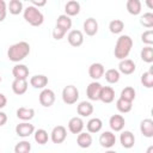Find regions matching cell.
Masks as SVG:
<instances>
[{"mask_svg": "<svg viewBox=\"0 0 153 153\" xmlns=\"http://www.w3.org/2000/svg\"><path fill=\"white\" fill-rule=\"evenodd\" d=\"M29 54H30V44L25 41H20L10 45L7 50V57L12 62H20Z\"/></svg>", "mask_w": 153, "mask_h": 153, "instance_id": "1", "label": "cell"}, {"mask_svg": "<svg viewBox=\"0 0 153 153\" xmlns=\"http://www.w3.org/2000/svg\"><path fill=\"white\" fill-rule=\"evenodd\" d=\"M131 48H133V39H131V37L128 36V35H121L117 38V41H116L115 49H114V55L120 61L124 60V59L128 57L129 53L131 51Z\"/></svg>", "mask_w": 153, "mask_h": 153, "instance_id": "2", "label": "cell"}, {"mask_svg": "<svg viewBox=\"0 0 153 153\" xmlns=\"http://www.w3.org/2000/svg\"><path fill=\"white\" fill-rule=\"evenodd\" d=\"M23 16H24V19L26 23H29L31 26H41L44 22V16L43 13L33 7V6H27L24 11H23Z\"/></svg>", "mask_w": 153, "mask_h": 153, "instance_id": "3", "label": "cell"}, {"mask_svg": "<svg viewBox=\"0 0 153 153\" xmlns=\"http://www.w3.org/2000/svg\"><path fill=\"white\" fill-rule=\"evenodd\" d=\"M79 99V90L74 85H67L62 90V100L67 105L75 104Z\"/></svg>", "mask_w": 153, "mask_h": 153, "instance_id": "4", "label": "cell"}, {"mask_svg": "<svg viewBox=\"0 0 153 153\" xmlns=\"http://www.w3.org/2000/svg\"><path fill=\"white\" fill-rule=\"evenodd\" d=\"M55 93L53 90L50 88H43L38 96V100H39V104L44 108H49L54 103H55Z\"/></svg>", "mask_w": 153, "mask_h": 153, "instance_id": "5", "label": "cell"}, {"mask_svg": "<svg viewBox=\"0 0 153 153\" xmlns=\"http://www.w3.org/2000/svg\"><path fill=\"white\" fill-rule=\"evenodd\" d=\"M67 137V129L63 126H56L50 133V140L54 143H62Z\"/></svg>", "mask_w": 153, "mask_h": 153, "instance_id": "6", "label": "cell"}, {"mask_svg": "<svg viewBox=\"0 0 153 153\" xmlns=\"http://www.w3.org/2000/svg\"><path fill=\"white\" fill-rule=\"evenodd\" d=\"M102 85L98 82V81H92L88 84L87 88H86V96L90 100H93V102H97L99 100V94H100V91H102Z\"/></svg>", "mask_w": 153, "mask_h": 153, "instance_id": "7", "label": "cell"}, {"mask_svg": "<svg viewBox=\"0 0 153 153\" xmlns=\"http://www.w3.org/2000/svg\"><path fill=\"white\" fill-rule=\"evenodd\" d=\"M35 133V126L30 122H22L16 126V134L20 137H29Z\"/></svg>", "mask_w": 153, "mask_h": 153, "instance_id": "8", "label": "cell"}, {"mask_svg": "<svg viewBox=\"0 0 153 153\" xmlns=\"http://www.w3.org/2000/svg\"><path fill=\"white\" fill-rule=\"evenodd\" d=\"M99 143L102 147L110 149L116 143V135L112 131H104L99 135Z\"/></svg>", "mask_w": 153, "mask_h": 153, "instance_id": "9", "label": "cell"}, {"mask_svg": "<svg viewBox=\"0 0 153 153\" xmlns=\"http://www.w3.org/2000/svg\"><path fill=\"white\" fill-rule=\"evenodd\" d=\"M67 39L72 47L78 48L84 43V33L80 30H71L67 35Z\"/></svg>", "mask_w": 153, "mask_h": 153, "instance_id": "10", "label": "cell"}, {"mask_svg": "<svg viewBox=\"0 0 153 153\" xmlns=\"http://www.w3.org/2000/svg\"><path fill=\"white\" fill-rule=\"evenodd\" d=\"M136 69V66H135V62L130 59H124V60H121L120 63H118V72L122 73V74H126V75H129L131 73H134Z\"/></svg>", "mask_w": 153, "mask_h": 153, "instance_id": "11", "label": "cell"}, {"mask_svg": "<svg viewBox=\"0 0 153 153\" xmlns=\"http://www.w3.org/2000/svg\"><path fill=\"white\" fill-rule=\"evenodd\" d=\"M85 127V123L82 121L81 117L79 116H75V117H72L69 121H68V130L72 133V134H80L82 131Z\"/></svg>", "mask_w": 153, "mask_h": 153, "instance_id": "12", "label": "cell"}, {"mask_svg": "<svg viewBox=\"0 0 153 153\" xmlns=\"http://www.w3.org/2000/svg\"><path fill=\"white\" fill-rule=\"evenodd\" d=\"M104 72H105V68L102 63L99 62H93L90 67H88V75L91 79H93L94 81L96 80H99L103 75H104Z\"/></svg>", "mask_w": 153, "mask_h": 153, "instance_id": "13", "label": "cell"}, {"mask_svg": "<svg viewBox=\"0 0 153 153\" xmlns=\"http://www.w3.org/2000/svg\"><path fill=\"white\" fill-rule=\"evenodd\" d=\"M120 142H121L122 147L129 149V148L134 147L135 136H134V134H133L130 130H124V131H122L121 135H120Z\"/></svg>", "mask_w": 153, "mask_h": 153, "instance_id": "14", "label": "cell"}, {"mask_svg": "<svg viewBox=\"0 0 153 153\" xmlns=\"http://www.w3.org/2000/svg\"><path fill=\"white\" fill-rule=\"evenodd\" d=\"M82 29H84V32L87 35V36H94L97 32H98V22L90 17L87 18L85 22H84V25H82Z\"/></svg>", "mask_w": 153, "mask_h": 153, "instance_id": "15", "label": "cell"}, {"mask_svg": "<svg viewBox=\"0 0 153 153\" xmlns=\"http://www.w3.org/2000/svg\"><path fill=\"white\" fill-rule=\"evenodd\" d=\"M12 74L16 80H26L29 76V68L23 63H18L12 68Z\"/></svg>", "mask_w": 153, "mask_h": 153, "instance_id": "16", "label": "cell"}, {"mask_svg": "<svg viewBox=\"0 0 153 153\" xmlns=\"http://www.w3.org/2000/svg\"><path fill=\"white\" fill-rule=\"evenodd\" d=\"M124 124H126V120L122 115H112L109 120V126L114 131H122Z\"/></svg>", "mask_w": 153, "mask_h": 153, "instance_id": "17", "label": "cell"}, {"mask_svg": "<svg viewBox=\"0 0 153 153\" xmlns=\"http://www.w3.org/2000/svg\"><path fill=\"white\" fill-rule=\"evenodd\" d=\"M76 112L79 115V117H87L90 115L93 114V105L91 102H86L82 100L76 106Z\"/></svg>", "mask_w": 153, "mask_h": 153, "instance_id": "18", "label": "cell"}, {"mask_svg": "<svg viewBox=\"0 0 153 153\" xmlns=\"http://www.w3.org/2000/svg\"><path fill=\"white\" fill-rule=\"evenodd\" d=\"M30 85L33 88L43 90L48 85V76H45L44 74H36V75L30 78Z\"/></svg>", "mask_w": 153, "mask_h": 153, "instance_id": "19", "label": "cell"}, {"mask_svg": "<svg viewBox=\"0 0 153 153\" xmlns=\"http://www.w3.org/2000/svg\"><path fill=\"white\" fill-rule=\"evenodd\" d=\"M114 99H115L114 88L110 87V86H103L102 91H100V94H99V100H102L105 104H109V103H112Z\"/></svg>", "mask_w": 153, "mask_h": 153, "instance_id": "20", "label": "cell"}, {"mask_svg": "<svg viewBox=\"0 0 153 153\" xmlns=\"http://www.w3.org/2000/svg\"><path fill=\"white\" fill-rule=\"evenodd\" d=\"M140 131L145 137H153V121L145 118L140 123Z\"/></svg>", "mask_w": 153, "mask_h": 153, "instance_id": "21", "label": "cell"}, {"mask_svg": "<svg viewBox=\"0 0 153 153\" xmlns=\"http://www.w3.org/2000/svg\"><path fill=\"white\" fill-rule=\"evenodd\" d=\"M76 145L80 148H88L92 145V135L87 131H81L76 136Z\"/></svg>", "mask_w": 153, "mask_h": 153, "instance_id": "22", "label": "cell"}, {"mask_svg": "<svg viewBox=\"0 0 153 153\" xmlns=\"http://www.w3.org/2000/svg\"><path fill=\"white\" fill-rule=\"evenodd\" d=\"M102 128H103V122L98 117H93L86 123V129H87V133H90V134L98 133L102 130Z\"/></svg>", "mask_w": 153, "mask_h": 153, "instance_id": "23", "label": "cell"}, {"mask_svg": "<svg viewBox=\"0 0 153 153\" xmlns=\"http://www.w3.org/2000/svg\"><path fill=\"white\" fill-rule=\"evenodd\" d=\"M35 116V109L32 108H19L17 110V117L23 122H29Z\"/></svg>", "mask_w": 153, "mask_h": 153, "instance_id": "24", "label": "cell"}, {"mask_svg": "<svg viewBox=\"0 0 153 153\" xmlns=\"http://www.w3.org/2000/svg\"><path fill=\"white\" fill-rule=\"evenodd\" d=\"M27 86H29L27 80H16L14 79L12 82V91H13V93L22 96L27 91Z\"/></svg>", "mask_w": 153, "mask_h": 153, "instance_id": "25", "label": "cell"}, {"mask_svg": "<svg viewBox=\"0 0 153 153\" xmlns=\"http://www.w3.org/2000/svg\"><path fill=\"white\" fill-rule=\"evenodd\" d=\"M72 24L73 23H72L71 17H68L66 14H60L57 17V19H56V25L55 26H57V27H60V29H62V30H65L67 32V31L71 30Z\"/></svg>", "mask_w": 153, "mask_h": 153, "instance_id": "26", "label": "cell"}, {"mask_svg": "<svg viewBox=\"0 0 153 153\" xmlns=\"http://www.w3.org/2000/svg\"><path fill=\"white\" fill-rule=\"evenodd\" d=\"M65 12H66L65 14L68 16V17H73V16L79 14V12H80V4L78 1H75V0L68 1L66 4V6H65Z\"/></svg>", "mask_w": 153, "mask_h": 153, "instance_id": "27", "label": "cell"}, {"mask_svg": "<svg viewBox=\"0 0 153 153\" xmlns=\"http://www.w3.org/2000/svg\"><path fill=\"white\" fill-rule=\"evenodd\" d=\"M141 1L140 0H128L126 4L127 11L128 13H130L131 16H137L141 13Z\"/></svg>", "mask_w": 153, "mask_h": 153, "instance_id": "28", "label": "cell"}, {"mask_svg": "<svg viewBox=\"0 0 153 153\" xmlns=\"http://www.w3.org/2000/svg\"><path fill=\"white\" fill-rule=\"evenodd\" d=\"M104 74H105V80L109 84H116V82H118V80L121 78V73L115 68L108 69L106 72H104Z\"/></svg>", "mask_w": 153, "mask_h": 153, "instance_id": "29", "label": "cell"}, {"mask_svg": "<svg viewBox=\"0 0 153 153\" xmlns=\"http://www.w3.org/2000/svg\"><path fill=\"white\" fill-rule=\"evenodd\" d=\"M135 96H136L135 88L131 87V86H127V87H124V88L121 91L120 98H122V99H124V100H127V102L133 103V100L135 99Z\"/></svg>", "mask_w": 153, "mask_h": 153, "instance_id": "30", "label": "cell"}, {"mask_svg": "<svg viewBox=\"0 0 153 153\" xmlns=\"http://www.w3.org/2000/svg\"><path fill=\"white\" fill-rule=\"evenodd\" d=\"M33 139L38 145H45L49 140V135L48 131L44 129H37L33 133Z\"/></svg>", "mask_w": 153, "mask_h": 153, "instance_id": "31", "label": "cell"}, {"mask_svg": "<svg viewBox=\"0 0 153 153\" xmlns=\"http://www.w3.org/2000/svg\"><path fill=\"white\" fill-rule=\"evenodd\" d=\"M123 29H124V23L121 19H114V20H111L109 23V30L114 35L121 33L123 31Z\"/></svg>", "mask_w": 153, "mask_h": 153, "instance_id": "32", "label": "cell"}, {"mask_svg": "<svg viewBox=\"0 0 153 153\" xmlns=\"http://www.w3.org/2000/svg\"><path fill=\"white\" fill-rule=\"evenodd\" d=\"M8 11L13 16H17V14H20L24 10H23V2L20 0H11L10 4H8Z\"/></svg>", "mask_w": 153, "mask_h": 153, "instance_id": "33", "label": "cell"}, {"mask_svg": "<svg viewBox=\"0 0 153 153\" xmlns=\"http://www.w3.org/2000/svg\"><path fill=\"white\" fill-rule=\"evenodd\" d=\"M116 108H117V110H118L120 112L127 114V112H129V111L131 110L133 103L127 102V100H124V99H122V98H118V99L116 100Z\"/></svg>", "mask_w": 153, "mask_h": 153, "instance_id": "34", "label": "cell"}, {"mask_svg": "<svg viewBox=\"0 0 153 153\" xmlns=\"http://www.w3.org/2000/svg\"><path fill=\"white\" fill-rule=\"evenodd\" d=\"M141 60L147 62V63H152L153 62V48L152 45H146L142 48L141 50Z\"/></svg>", "mask_w": 153, "mask_h": 153, "instance_id": "35", "label": "cell"}, {"mask_svg": "<svg viewBox=\"0 0 153 153\" xmlns=\"http://www.w3.org/2000/svg\"><path fill=\"white\" fill-rule=\"evenodd\" d=\"M141 84L147 87V88H152L153 87V72L152 68L147 72H143L141 75Z\"/></svg>", "mask_w": 153, "mask_h": 153, "instance_id": "36", "label": "cell"}, {"mask_svg": "<svg viewBox=\"0 0 153 153\" xmlns=\"http://www.w3.org/2000/svg\"><path fill=\"white\" fill-rule=\"evenodd\" d=\"M31 151V143L26 140L19 141L14 146V153H30Z\"/></svg>", "mask_w": 153, "mask_h": 153, "instance_id": "37", "label": "cell"}, {"mask_svg": "<svg viewBox=\"0 0 153 153\" xmlns=\"http://www.w3.org/2000/svg\"><path fill=\"white\" fill-rule=\"evenodd\" d=\"M140 23L142 26H145L147 29L153 27V13L152 12L143 13V16H141V18H140Z\"/></svg>", "mask_w": 153, "mask_h": 153, "instance_id": "38", "label": "cell"}, {"mask_svg": "<svg viewBox=\"0 0 153 153\" xmlns=\"http://www.w3.org/2000/svg\"><path fill=\"white\" fill-rule=\"evenodd\" d=\"M141 41L147 44V45H152L153 44V30H147L141 35Z\"/></svg>", "mask_w": 153, "mask_h": 153, "instance_id": "39", "label": "cell"}, {"mask_svg": "<svg viewBox=\"0 0 153 153\" xmlns=\"http://www.w3.org/2000/svg\"><path fill=\"white\" fill-rule=\"evenodd\" d=\"M66 33H67V32H66L65 30H62V29H60V27H57V26H55L54 30H53V37H54V39H56V41L62 39Z\"/></svg>", "mask_w": 153, "mask_h": 153, "instance_id": "40", "label": "cell"}, {"mask_svg": "<svg viewBox=\"0 0 153 153\" xmlns=\"http://www.w3.org/2000/svg\"><path fill=\"white\" fill-rule=\"evenodd\" d=\"M7 14V5L4 0H0V23L5 20Z\"/></svg>", "mask_w": 153, "mask_h": 153, "instance_id": "41", "label": "cell"}, {"mask_svg": "<svg viewBox=\"0 0 153 153\" xmlns=\"http://www.w3.org/2000/svg\"><path fill=\"white\" fill-rule=\"evenodd\" d=\"M47 1L45 0H41V1H37V0H31V6L38 8V7H42V6H45Z\"/></svg>", "mask_w": 153, "mask_h": 153, "instance_id": "42", "label": "cell"}, {"mask_svg": "<svg viewBox=\"0 0 153 153\" xmlns=\"http://www.w3.org/2000/svg\"><path fill=\"white\" fill-rule=\"evenodd\" d=\"M7 122V115L4 111H0V127L5 126Z\"/></svg>", "mask_w": 153, "mask_h": 153, "instance_id": "43", "label": "cell"}, {"mask_svg": "<svg viewBox=\"0 0 153 153\" xmlns=\"http://www.w3.org/2000/svg\"><path fill=\"white\" fill-rule=\"evenodd\" d=\"M6 104H7V98H6V96L0 92V109L5 108Z\"/></svg>", "mask_w": 153, "mask_h": 153, "instance_id": "44", "label": "cell"}, {"mask_svg": "<svg viewBox=\"0 0 153 153\" xmlns=\"http://www.w3.org/2000/svg\"><path fill=\"white\" fill-rule=\"evenodd\" d=\"M146 153H153V146L151 145L148 148H147V151H146Z\"/></svg>", "mask_w": 153, "mask_h": 153, "instance_id": "45", "label": "cell"}, {"mask_svg": "<svg viewBox=\"0 0 153 153\" xmlns=\"http://www.w3.org/2000/svg\"><path fill=\"white\" fill-rule=\"evenodd\" d=\"M147 5H148V7H149V8H153V5H152L151 0H147Z\"/></svg>", "mask_w": 153, "mask_h": 153, "instance_id": "46", "label": "cell"}, {"mask_svg": "<svg viewBox=\"0 0 153 153\" xmlns=\"http://www.w3.org/2000/svg\"><path fill=\"white\" fill-rule=\"evenodd\" d=\"M105 153H117V152L116 151H112V149H108Z\"/></svg>", "mask_w": 153, "mask_h": 153, "instance_id": "47", "label": "cell"}, {"mask_svg": "<svg viewBox=\"0 0 153 153\" xmlns=\"http://www.w3.org/2000/svg\"><path fill=\"white\" fill-rule=\"evenodd\" d=\"M1 80H2V79H1V75H0V82H1Z\"/></svg>", "mask_w": 153, "mask_h": 153, "instance_id": "48", "label": "cell"}, {"mask_svg": "<svg viewBox=\"0 0 153 153\" xmlns=\"http://www.w3.org/2000/svg\"><path fill=\"white\" fill-rule=\"evenodd\" d=\"M0 153H1V152H0Z\"/></svg>", "mask_w": 153, "mask_h": 153, "instance_id": "49", "label": "cell"}]
</instances>
